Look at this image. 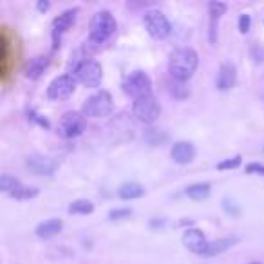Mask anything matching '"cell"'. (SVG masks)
Returning a JSON list of instances; mask_svg holds the SVG:
<instances>
[{"label":"cell","mask_w":264,"mask_h":264,"mask_svg":"<svg viewBox=\"0 0 264 264\" xmlns=\"http://www.w3.org/2000/svg\"><path fill=\"white\" fill-rule=\"evenodd\" d=\"M143 24H145V29L149 31V35L152 36V38H157V40L167 38V36L170 35V31H172L168 18L165 17L161 11H157V9H150V11L145 13Z\"/></svg>","instance_id":"5"},{"label":"cell","mask_w":264,"mask_h":264,"mask_svg":"<svg viewBox=\"0 0 264 264\" xmlns=\"http://www.w3.org/2000/svg\"><path fill=\"white\" fill-rule=\"evenodd\" d=\"M49 66V56L45 54H38L35 58H31L27 62V66H25V76L31 80H36L42 76V72L47 69Z\"/></svg>","instance_id":"15"},{"label":"cell","mask_w":264,"mask_h":264,"mask_svg":"<svg viewBox=\"0 0 264 264\" xmlns=\"http://www.w3.org/2000/svg\"><path fill=\"white\" fill-rule=\"evenodd\" d=\"M132 114L136 116V120L141 123H154L161 114V105L157 103V100L154 96L143 98L138 100L132 105Z\"/></svg>","instance_id":"6"},{"label":"cell","mask_w":264,"mask_h":264,"mask_svg":"<svg viewBox=\"0 0 264 264\" xmlns=\"http://www.w3.org/2000/svg\"><path fill=\"white\" fill-rule=\"evenodd\" d=\"M123 90L131 98H134V102L152 96V82H150V76L143 71L131 72L125 78V82H123Z\"/></svg>","instance_id":"3"},{"label":"cell","mask_w":264,"mask_h":264,"mask_svg":"<svg viewBox=\"0 0 264 264\" xmlns=\"http://www.w3.org/2000/svg\"><path fill=\"white\" fill-rule=\"evenodd\" d=\"M199 56L198 53L190 47H181L176 49L174 53L170 54L168 60V72L176 82H186L194 76V72L198 69Z\"/></svg>","instance_id":"1"},{"label":"cell","mask_w":264,"mask_h":264,"mask_svg":"<svg viewBox=\"0 0 264 264\" xmlns=\"http://www.w3.org/2000/svg\"><path fill=\"white\" fill-rule=\"evenodd\" d=\"M131 216V210L129 208H123V210H112L109 214V217L114 221V219H123V217H129Z\"/></svg>","instance_id":"27"},{"label":"cell","mask_w":264,"mask_h":264,"mask_svg":"<svg viewBox=\"0 0 264 264\" xmlns=\"http://www.w3.org/2000/svg\"><path fill=\"white\" fill-rule=\"evenodd\" d=\"M20 186H22V185H20V181H18L17 177H13V176H9V174L2 176V190H4L6 194L13 196V194L20 188Z\"/></svg>","instance_id":"21"},{"label":"cell","mask_w":264,"mask_h":264,"mask_svg":"<svg viewBox=\"0 0 264 264\" xmlns=\"http://www.w3.org/2000/svg\"><path fill=\"white\" fill-rule=\"evenodd\" d=\"M208 9H210L212 20H216V18H219L221 15L226 13L228 6H226V4H222V2H210V4H208Z\"/></svg>","instance_id":"23"},{"label":"cell","mask_w":264,"mask_h":264,"mask_svg":"<svg viewBox=\"0 0 264 264\" xmlns=\"http://www.w3.org/2000/svg\"><path fill=\"white\" fill-rule=\"evenodd\" d=\"M74 18H76V9H69V11H64L60 17L54 18L53 22V40H54V47L60 45V38L64 33H67V29L74 24Z\"/></svg>","instance_id":"12"},{"label":"cell","mask_w":264,"mask_h":264,"mask_svg":"<svg viewBox=\"0 0 264 264\" xmlns=\"http://www.w3.org/2000/svg\"><path fill=\"white\" fill-rule=\"evenodd\" d=\"M76 78L85 85V87H89V89H94L100 85L103 78V71H102V66L98 64L96 60H84L80 62L78 67H76Z\"/></svg>","instance_id":"7"},{"label":"cell","mask_w":264,"mask_h":264,"mask_svg":"<svg viewBox=\"0 0 264 264\" xmlns=\"http://www.w3.org/2000/svg\"><path fill=\"white\" fill-rule=\"evenodd\" d=\"M246 172L248 174L264 176V165H261V163H252V165H248L246 167Z\"/></svg>","instance_id":"26"},{"label":"cell","mask_w":264,"mask_h":264,"mask_svg":"<svg viewBox=\"0 0 264 264\" xmlns=\"http://www.w3.org/2000/svg\"><path fill=\"white\" fill-rule=\"evenodd\" d=\"M118 29V22L112 17L110 11H98L94 13V17L90 18L89 25V38L94 44H103L105 40H109L110 36L114 35Z\"/></svg>","instance_id":"2"},{"label":"cell","mask_w":264,"mask_h":264,"mask_svg":"<svg viewBox=\"0 0 264 264\" xmlns=\"http://www.w3.org/2000/svg\"><path fill=\"white\" fill-rule=\"evenodd\" d=\"M170 157L177 165H186L196 157V149H194V145L190 141H177L170 149Z\"/></svg>","instance_id":"13"},{"label":"cell","mask_w":264,"mask_h":264,"mask_svg":"<svg viewBox=\"0 0 264 264\" xmlns=\"http://www.w3.org/2000/svg\"><path fill=\"white\" fill-rule=\"evenodd\" d=\"M38 9H40V11L49 9V2H38Z\"/></svg>","instance_id":"28"},{"label":"cell","mask_w":264,"mask_h":264,"mask_svg":"<svg viewBox=\"0 0 264 264\" xmlns=\"http://www.w3.org/2000/svg\"><path fill=\"white\" fill-rule=\"evenodd\" d=\"M235 80H237V74H235V67L232 64H222L219 67V72H217V80L216 85L219 90H230L235 85Z\"/></svg>","instance_id":"14"},{"label":"cell","mask_w":264,"mask_h":264,"mask_svg":"<svg viewBox=\"0 0 264 264\" xmlns=\"http://www.w3.org/2000/svg\"><path fill=\"white\" fill-rule=\"evenodd\" d=\"M85 129V118L80 112H66L58 121V132L62 138H78Z\"/></svg>","instance_id":"8"},{"label":"cell","mask_w":264,"mask_h":264,"mask_svg":"<svg viewBox=\"0 0 264 264\" xmlns=\"http://www.w3.org/2000/svg\"><path fill=\"white\" fill-rule=\"evenodd\" d=\"M82 110H84V116H89V118H105L112 110V96L105 90L96 92L85 100Z\"/></svg>","instance_id":"4"},{"label":"cell","mask_w":264,"mask_h":264,"mask_svg":"<svg viewBox=\"0 0 264 264\" xmlns=\"http://www.w3.org/2000/svg\"><path fill=\"white\" fill-rule=\"evenodd\" d=\"M74 87H76V82L71 74H62L51 82V85L47 87V96L54 102H62L74 92Z\"/></svg>","instance_id":"9"},{"label":"cell","mask_w":264,"mask_h":264,"mask_svg":"<svg viewBox=\"0 0 264 264\" xmlns=\"http://www.w3.org/2000/svg\"><path fill=\"white\" fill-rule=\"evenodd\" d=\"M239 165H241V157L235 156V157L226 159V161H221L217 165V168H219V170H228V168H237Z\"/></svg>","instance_id":"24"},{"label":"cell","mask_w":264,"mask_h":264,"mask_svg":"<svg viewBox=\"0 0 264 264\" xmlns=\"http://www.w3.org/2000/svg\"><path fill=\"white\" fill-rule=\"evenodd\" d=\"M181 241H183V244H185V246L194 253H201V255H204L206 248H208V241H206V237H204L203 232L198 230V228L185 230V234H183Z\"/></svg>","instance_id":"11"},{"label":"cell","mask_w":264,"mask_h":264,"mask_svg":"<svg viewBox=\"0 0 264 264\" xmlns=\"http://www.w3.org/2000/svg\"><path fill=\"white\" fill-rule=\"evenodd\" d=\"M36 194H38V190H36L35 186H20L17 192L13 194V198H17V199H31V198H35Z\"/></svg>","instance_id":"22"},{"label":"cell","mask_w":264,"mask_h":264,"mask_svg":"<svg viewBox=\"0 0 264 264\" xmlns=\"http://www.w3.org/2000/svg\"><path fill=\"white\" fill-rule=\"evenodd\" d=\"M252 264H261V263H252Z\"/></svg>","instance_id":"29"},{"label":"cell","mask_w":264,"mask_h":264,"mask_svg":"<svg viewBox=\"0 0 264 264\" xmlns=\"http://www.w3.org/2000/svg\"><path fill=\"white\" fill-rule=\"evenodd\" d=\"M62 221L60 219H47V221L40 222L38 226H36V235L38 237H42V239H49V237H54V235H58L62 232Z\"/></svg>","instance_id":"17"},{"label":"cell","mask_w":264,"mask_h":264,"mask_svg":"<svg viewBox=\"0 0 264 264\" xmlns=\"http://www.w3.org/2000/svg\"><path fill=\"white\" fill-rule=\"evenodd\" d=\"M237 239L235 237H222V239H217V241H212L208 242V248H206V252H204V257H216V255H221L224 253L226 250L234 246Z\"/></svg>","instance_id":"16"},{"label":"cell","mask_w":264,"mask_h":264,"mask_svg":"<svg viewBox=\"0 0 264 264\" xmlns=\"http://www.w3.org/2000/svg\"><path fill=\"white\" fill-rule=\"evenodd\" d=\"M25 167L36 176H51L54 170H56L58 165H56V161H53L51 157L40 156V154H33V156H27Z\"/></svg>","instance_id":"10"},{"label":"cell","mask_w":264,"mask_h":264,"mask_svg":"<svg viewBox=\"0 0 264 264\" xmlns=\"http://www.w3.org/2000/svg\"><path fill=\"white\" fill-rule=\"evenodd\" d=\"M250 25H252V17L246 15V13H242L239 17V31L241 33H248V31H250Z\"/></svg>","instance_id":"25"},{"label":"cell","mask_w":264,"mask_h":264,"mask_svg":"<svg viewBox=\"0 0 264 264\" xmlns=\"http://www.w3.org/2000/svg\"><path fill=\"white\" fill-rule=\"evenodd\" d=\"M185 194L194 201H203L210 196V185L208 183H196V185L186 186Z\"/></svg>","instance_id":"19"},{"label":"cell","mask_w":264,"mask_h":264,"mask_svg":"<svg viewBox=\"0 0 264 264\" xmlns=\"http://www.w3.org/2000/svg\"><path fill=\"white\" fill-rule=\"evenodd\" d=\"M94 210V204L90 203V201H87V199H78V201H74V203L69 206V212L71 214H82V216H87V214H90V212Z\"/></svg>","instance_id":"20"},{"label":"cell","mask_w":264,"mask_h":264,"mask_svg":"<svg viewBox=\"0 0 264 264\" xmlns=\"http://www.w3.org/2000/svg\"><path fill=\"white\" fill-rule=\"evenodd\" d=\"M145 194V188L139 183H123L118 188V196L123 201H132V199H139Z\"/></svg>","instance_id":"18"}]
</instances>
